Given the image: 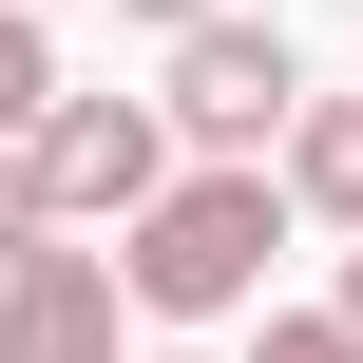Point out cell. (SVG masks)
I'll return each instance as SVG.
<instances>
[{
  "label": "cell",
  "mask_w": 363,
  "mask_h": 363,
  "mask_svg": "<svg viewBox=\"0 0 363 363\" xmlns=\"http://www.w3.org/2000/svg\"><path fill=\"white\" fill-rule=\"evenodd\" d=\"M57 115V38H38V0H0V134H38Z\"/></svg>",
  "instance_id": "obj_6"
},
{
  "label": "cell",
  "mask_w": 363,
  "mask_h": 363,
  "mask_svg": "<svg viewBox=\"0 0 363 363\" xmlns=\"http://www.w3.org/2000/svg\"><path fill=\"white\" fill-rule=\"evenodd\" d=\"M38 230H57V191H38V134H0V268H19Z\"/></svg>",
  "instance_id": "obj_8"
},
{
  "label": "cell",
  "mask_w": 363,
  "mask_h": 363,
  "mask_svg": "<svg viewBox=\"0 0 363 363\" xmlns=\"http://www.w3.org/2000/svg\"><path fill=\"white\" fill-rule=\"evenodd\" d=\"M0 363H134V268L77 249V230H38L0 268Z\"/></svg>",
  "instance_id": "obj_4"
},
{
  "label": "cell",
  "mask_w": 363,
  "mask_h": 363,
  "mask_svg": "<svg viewBox=\"0 0 363 363\" xmlns=\"http://www.w3.org/2000/svg\"><path fill=\"white\" fill-rule=\"evenodd\" d=\"M345 325H363V230H345Z\"/></svg>",
  "instance_id": "obj_10"
},
{
  "label": "cell",
  "mask_w": 363,
  "mask_h": 363,
  "mask_svg": "<svg viewBox=\"0 0 363 363\" xmlns=\"http://www.w3.org/2000/svg\"><path fill=\"white\" fill-rule=\"evenodd\" d=\"M115 19H153V38H191V19H211V0H115Z\"/></svg>",
  "instance_id": "obj_9"
},
{
  "label": "cell",
  "mask_w": 363,
  "mask_h": 363,
  "mask_svg": "<svg viewBox=\"0 0 363 363\" xmlns=\"http://www.w3.org/2000/svg\"><path fill=\"white\" fill-rule=\"evenodd\" d=\"M287 153H191L134 230H115V268H134V306L153 325H249L268 306V249H287Z\"/></svg>",
  "instance_id": "obj_1"
},
{
  "label": "cell",
  "mask_w": 363,
  "mask_h": 363,
  "mask_svg": "<svg viewBox=\"0 0 363 363\" xmlns=\"http://www.w3.org/2000/svg\"><path fill=\"white\" fill-rule=\"evenodd\" d=\"M172 96H57L38 115V191H57V230H134L153 191H172Z\"/></svg>",
  "instance_id": "obj_2"
},
{
  "label": "cell",
  "mask_w": 363,
  "mask_h": 363,
  "mask_svg": "<svg viewBox=\"0 0 363 363\" xmlns=\"http://www.w3.org/2000/svg\"><path fill=\"white\" fill-rule=\"evenodd\" d=\"M287 191H306L325 230H363V96H306V115H287Z\"/></svg>",
  "instance_id": "obj_5"
},
{
  "label": "cell",
  "mask_w": 363,
  "mask_h": 363,
  "mask_svg": "<svg viewBox=\"0 0 363 363\" xmlns=\"http://www.w3.org/2000/svg\"><path fill=\"white\" fill-rule=\"evenodd\" d=\"M287 115H306V57L211 0V19L172 38V134H191V153H287Z\"/></svg>",
  "instance_id": "obj_3"
},
{
  "label": "cell",
  "mask_w": 363,
  "mask_h": 363,
  "mask_svg": "<svg viewBox=\"0 0 363 363\" xmlns=\"http://www.w3.org/2000/svg\"><path fill=\"white\" fill-rule=\"evenodd\" d=\"M249 363H363V325H345V287H325V306H268V345Z\"/></svg>",
  "instance_id": "obj_7"
}]
</instances>
